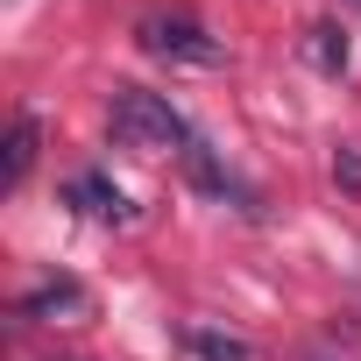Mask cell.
<instances>
[{"label":"cell","mask_w":361,"mask_h":361,"mask_svg":"<svg viewBox=\"0 0 361 361\" xmlns=\"http://www.w3.org/2000/svg\"><path fill=\"white\" fill-rule=\"evenodd\" d=\"M106 121H114V142H121V149H177V156H185V149L199 142L192 121L177 114L163 92H149V85H114Z\"/></svg>","instance_id":"cell-1"},{"label":"cell","mask_w":361,"mask_h":361,"mask_svg":"<svg viewBox=\"0 0 361 361\" xmlns=\"http://www.w3.org/2000/svg\"><path fill=\"white\" fill-rule=\"evenodd\" d=\"M135 43L163 64H185V71H220L227 64V43L199 22V15H177V8H156L135 22Z\"/></svg>","instance_id":"cell-2"},{"label":"cell","mask_w":361,"mask_h":361,"mask_svg":"<svg viewBox=\"0 0 361 361\" xmlns=\"http://www.w3.org/2000/svg\"><path fill=\"white\" fill-rule=\"evenodd\" d=\"M64 206H78L85 220H106V227H128V220H135V206H128V192L114 185L106 170H78L71 185H64Z\"/></svg>","instance_id":"cell-3"},{"label":"cell","mask_w":361,"mask_h":361,"mask_svg":"<svg viewBox=\"0 0 361 361\" xmlns=\"http://www.w3.org/2000/svg\"><path fill=\"white\" fill-rule=\"evenodd\" d=\"M92 312V290L78 283V276H50V283H36L22 305H15V319H36V326H57V319H85Z\"/></svg>","instance_id":"cell-4"},{"label":"cell","mask_w":361,"mask_h":361,"mask_svg":"<svg viewBox=\"0 0 361 361\" xmlns=\"http://www.w3.org/2000/svg\"><path fill=\"white\" fill-rule=\"evenodd\" d=\"M185 170H192V185H199V192H213V199H234L241 213H262V206H255V192L241 185V177H234V170H227V163H220L206 142H192V149H185Z\"/></svg>","instance_id":"cell-5"},{"label":"cell","mask_w":361,"mask_h":361,"mask_svg":"<svg viewBox=\"0 0 361 361\" xmlns=\"http://www.w3.org/2000/svg\"><path fill=\"white\" fill-rule=\"evenodd\" d=\"M36 149H43V121H36V114H15L8 156H0V192H22V177L36 170Z\"/></svg>","instance_id":"cell-6"},{"label":"cell","mask_w":361,"mask_h":361,"mask_svg":"<svg viewBox=\"0 0 361 361\" xmlns=\"http://www.w3.org/2000/svg\"><path fill=\"white\" fill-rule=\"evenodd\" d=\"M347 57H354V43H347L340 22H312V29H305V64H312L319 78H340Z\"/></svg>","instance_id":"cell-7"},{"label":"cell","mask_w":361,"mask_h":361,"mask_svg":"<svg viewBox=\"0 0 361 361\" xmlns=\"http://www.w3.org/2000/svg\"><path fill=\"white\" fill-rule=\"evenodd\" d=\"M185 347L199 361H255V347L241 333H220V326H185Z\"/></svg>","instance_id":"cell-8"},{"label":"cell","mask_w":361,"mask_h":361,"mask_svg":"<svg viewBox=\"0 0 361 361\" xmlns=\"http://www.w3.org/2000/svg\"><path fill=\"white\" fill-rule=\"evenodd\" d=\"M333 177H340L347 192H361V149H354V142H347V149H333Z\"/></svg>","instance_id":"cell-9"},{"label":"cell","mask_w":361,"mask_h":361,"mask_svg":"<svg viewBox=\"0 0 361 361\" xmlns=\"http://www.w3.org/2000/svg\"><path fill=\"white\" fill-rule=\"evenodd\" d=\"M312 361H333V354H312Z\"/></svg>","instance_id":"cell-10"},{"label":"cell","mask_w":361,"mask_h":361,"mask_svg":"<svg viewBox=\"0 0 361 361\" xmlns=\"http://www.w3.org/2000/svg\"><path fill=\"white\" fill-rule=\"evenodd\" d=\"M354 8H361V0H354Z\"/></svg>","instance_id":"cell-11"}]
</instances>
